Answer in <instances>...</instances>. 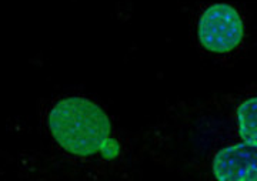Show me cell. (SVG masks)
<instances>
[{"instance_id":"1","label":"cell","mask_w":257,"mask_h":181,"mask_svg":"<svg viewBox=\"0 0 257 181\" xmlns=\"http://www.w3.org/2000/svg\"><path fill=\"white\" fill-rule=\"evenodd\" d=\"M47 127L57 147L77 160L110 165L121 155L110 117L92 100L79 96L60 99L49 111Z\"/></svg>"},{"instance_id":"2","label":"cell","mask_w":257,"mask_h":181,"mask_svg":"<svg viewBox=\"0 0 257 181\" xmlns=\"http://www.w3.org/2000/svg\"><path fill=\"white\" fill-rule=\"evenodd\" d=\"M244 33V22L240 13L227 3H213L199 18V43L214 55H229L239 49Z\"/></svg>"},{"instance_id":"3","label":"cell","mask_w":257,"mask_h":181,"mask_svg":"<svg viewBox=\"0 0 257 181\" xmlns=\"http://www.w3.org/2000/svg\"><path fill=\"white\" fill-rule=\"evenodd\" d=\"M207 171L217 181H257V144L220 141L209 154Z\"/></svg>"},{"instance_id":"4","label":"cell","mask_w":257,"mask_h":181,"mask_svg":"<svg viewBox=\"0 0 257 181\" xmlns=\"http://www.w3.org/2000/svg\"><path fill=\"white\" fill-rule=\"evenodd\" d=\"M219 126L227 140L257 144V93L247 94L231 104Z\"/></svg>"}]
</instances>
